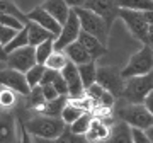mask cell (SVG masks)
Listing matches in <instances>:
<instances>
[{
	"mask_svg": "<svg viewBox=\"0 0 153 143\" xmlns=\"http://www.w3.org/2000/svg\"><path fill=\"white\" fill-rule=\"evenodd\" d=\"M24 126L34 138H46V140H56L66 130V124L61 118H49L44 114H36L29 118L27 121H24Z\"/></svg>",
	"mask_w": 153,
	"mask_h": 143,
	"instance_id": "obj_1",
	"label": "cell"
},
{
	"mask_svg": "<svg viewBox=\"0 0 153 143\" xmlns=\"http://www.w3.org/2000/svg\"><path fill=\"white\" fill-rule=\"evenodd\" d=\"M148 73H153V48L148 44H143L141 50L136 51L124 65V68L121 70V75L124 80H128L133 77H143Z\"/></svg>",
	"mask_w": 153,
	"mask_h": 143,
	"instance_id": "obj_2",
	"label": "cell"
},
{
	"mask_svg": "<svg viewBox=\"0 0 153 143\" xmlns=\"http://www.w3.org/2000/svg\"><path fill=\"white\" fill-rule=\"evenodd\" d=\"M150 92H153V73L133 77L126 80L121 101H124L126 104H143Z\"/></svg>",
	"mask_w": 153,
	"mask_h": 143,
	"instance_id": "obj_3",
	"label": "cell"
},
{
	"mask_svg": "<svg viewBox=\"0 0 153 143\" xmlns=\"http://www.w3.org/2000/svg\"><path fill=\"white\" fill-rule=\"evenodd\" d=\"M117 119L124 121L131 128L146 131L150 126H153V116L143 104H126L117 109Z\"/></svg>",
	"mask_w": 153,
	"mask_h": 143,
	"instance_id": "obj_4",
	"label": "cell"
},
{
	"mask_svg": "<svg viewBox=\"0 0 153 143\" xmlns=\"http://www.w3.org/2000/svg\"><path fill=\"white\" fill-rule=\"evenodd\" d=\"M73 10H75V14L78 16V19H80L82 31L95 36L99 41H102V43L107 46L109 31H111V28L107 26V22H105L102 17H99L97 14L87 10V9H83V7H78V9H73Z\"/></svg>",
	"mask_w": 153,
	"mask_h": 143,
	"instance_id": "obj_5",
	"label": "cell"
},
{
	"mask_svg": "<svg viewBox=\"0 0 153 143\" xmlns=\"http://www.w3.org/2000/svg\"><path fill=\"white\" fill-rule=\"evenodd\" d=\"M97 83L100 87L111 92L116 99H123L126 80L121 75V70L114 66H99L97 70Z\"/></svg>",
	"mask_w": 153,
	"mask_h": 143,
	"instance_id": "obj_6",
	"label": "cell"
},
{
	"mask_svg": "<svg viewBox=\"0 0 153 143\" xmlns=\"http://www.w3.org/2000/svg\"><path fill=\"white\" fill-rule=\"evenodd\" d=\"M119 19L126 24V28L129 29V33L141 41L143 44H146V36H148V22L143 16V12L136 10H128V9H119Z\"/></svg>",
	"mask_w": 153,
	"mask_h": 143,
	"instance_id": "obj_7",
	"label": "cell"
},
{
	"mask_svg": "<svg viewBox=\"0 0 153 143\" xmlns=\"http://www.w3.org/2000/svg\"><path fill=\"white\" fill-rule=\"evenodd\" d=\"M82 33V26H80V19L75 14V10L71 9V14L68 17V21L61 26V33L58 34V38L55 39V50L56 51H65L71 43L78 41V36Z\"/></svg>",
	"mask_w": 153,
	"mask_h": 143,
	"instance_id": "obj_8",
	"label": "cell"
},
{
	"mask_svg": "<svg viewBox=\"0 0 153 143\" xmlns=\"http://www.w3.org/2000/svg\"><path fill=\"white\" fill-rule=\"evenodd\" d=\"M34 65H38V60H36V48L34 46H26V48H21V50L14 51L7 56L5 66L12 68V70H17L21 73H27Z\"/></svg>",
	"mask_w": 153,
	"mask_h": 143,
	"instance_id": "obj_9",
	"label": "cell"
},
{
	"mask_svg": "<svg viewBox=\"0 0 153 143\" xmlns=\"http://www.w3.org/2000/svg\"><path fill=\"white\" fill-rule=\"evenodd\" d=\"M0 87L10 89L16 94H21L24 97H27L29 92H31V87H29L26 75L17 70H12L9 66L0 68Z\"/></svg>",
	"mask_w": 153,
	"mask_h": 143,
	"instance_id": "obj_10",
	"label": "cell"
},
{
	"mask_svg": "<svg viewBox=\"0 0 153 143\" xmlns=\"http://www.w3.org/2000/svg\"><path fill=\"white\" fill-rule=\"evenodd\" d=\"M83 9L97 14L102 17L107 26H112V22L119 17V7H117V0H87Z\"/></svg>",
	"mask_w": 153,
	"mask_h": 143,
	"instance_id": "obj_11",
	"label": "cell"
},
{
	"mask_svg": "<svg viewBox=\"0 0 153 143\" xmlns=\"http://www.w3.org/2000/svg\"><path fill=\"white\" fill-rule=\"evenodd\" d=\"M26 16H27V22H34V24H38V26L44 28L46 31H49V33L53 34V36H56V38H58V34L61 33V24L56 21V19L51 16L48 10H44L41 5L34 7L33 10H29Z\"/></svg>",
	"mask_w": 153,
	"mask_h": 143,
	"instance_id": "obj_12",
	"label": "cell"
},
{
	"mask_svg": "<svg viewBox=\"0 0 153 143\" xmlns=\"http://www.w3.org/2000/svg\"><path fill=\"white\" fill-rule=\"evenodd\" d=\"M61 75L68 83V92H70V99H80L85 95V87H83V82L80 78V73H78V66L73 65V63H68V65L61 70Z\"/></svg>",
	"mask_w": 153,
	"mask_h": 143,
	"instance_id": "obj_13",
	"label": "cell"
},
{
	"mask_svg": "<svg viewBox=\"0 0 153 143\" xmlns=\"http://www.w3.org/2000/svg\"><path fill=\"white\" fill-rule=\"evenodd\" d=\"M19 124L10 112H0V143H17Z\"/></svg>",
	"mask_w": 153,
	"mask_h": 143,
	"instance_id": "obj_14",
	"label": "cell"
},
{
	"mask_svg": "<svg viewBox=\"0 0 153 143\" xmlns=\"http://www.w3.org/2000/svg\"><path fill=\"white\" fill-rule=\"evenodd\" d=\"M78 43H80L83 48L88 51V55L92 56L94 61L99 60V58H102V56L107 53V46H105L102 41H99L95 36L85 33V31L80 33V36H78Z\"/></svg>",
	"mask_w": 153,
	"mask_h": 143,
	"instance_id": "obj_15",
	"label": "cell"
},
{
	"mask_svg": "<svg viewBox=\"0 0 153 143\" xmlns=\"http://www.w3.org/2000/svg\"><path fill=\"white\" fill-rule=\"evenodd\" d=\"M41 7H43L44 10H48L61 26L68 21V17L71 14V9L68 7V4H66L65 0H44L43 4H41Z\"/></svg>",
	"mask_w": 153,
	"mask_h": 143,
	"instance_id": "obj_16",
	"label": "cell"
},
{
	"mask_svg": "<svg viewBox=\"0 0 153 143\" xmlns=\"http://www.w3.org/2000/svg\"><path fill=\"white\" fill-rule=\"evenodd\" d=\"M111 124L104 123L102 119H94L92 126L88 130V133L85 135L87 143H99V142H107L111 136Z\"/></svg>",
	"mask_w": 153,
	"mask_h": 143,
	"instance_id": "obj_17",
	"label": "cell"
},
{
	"mask_svg": "<svg viewBox=\"0 0 153 143\" xmlns=\"http://www.w3.org/2000/svg\"><path fill=\"white\" fill-rule=\"evenodd\" d=\"M107 143H134L133 142V128L124 121H117L111 128V136Z\"/></svg>",
	"mask_w": 153,
	"mask_h": 143,
	"instance_id": "obj_18",
	"label": "cell"
},
{
	"mask_svg": "<svg viewBox=\"0 0 153 143\" xmlns=\"http://www.w3.org/2000/svg\"><path fill=\"white\" fill-rule=\"evenodd\" d=\"M26 31H27V38H29V46H34V48L49 41V39H56V36H53L49 31H46L44 28L34 24V22L26 24Z\"/></svg>",
	"mask_w": 153,
	"mask_h": 143,
	"instance_id": "obj_19",
	"label": "cell"
},
{
	"mask_svg": "<svg viewBox=\"0 0 153 143\" xmlns=\"http://www.w3.org/2000/svg\"><path fill=\"white\" fill-rule=\"evenodd\" d=\"M66 56H68V60L73 63V65L80 66V65H85V63H90L92 60V56L88 55V51L83 48L82 44L78 43V41H75V43H71L68 48L65 50Z\"/></svg>",
	"mask_w": 153,
	"mask_h": 143,
	"instance_id": "obj_20",
	"label": "cell"
},
{
	"mask_svg": "<svg viewBox=\"0 0 153 143\" xmlns=\"http://www.w3.org/2000/svg\"><path fill=\"white\" fill-rule=\"evenodd\" d=\"M68 101H70V97L60 95L58 99L46 102V104L38 111V114H44V116H49V118H61V112H63V109L66 107Z\"/></svg>",
	"mask_w": 153,
	"mask_h": 143,
	"instance_id": "obj_21",
	"label": "cell"
},
{
	"mask_svg": "<svg viewBox=\"0 0 153 143\" xmlns=\"http://www.w3.org/2000/svg\"><path fill=\"white\" fill-rule=\"evenodd\" d=\"M97 70H99V66L95 65V61H90V63H85V65L78 66V73H80V78H82L85 90L97 82Z\"/></svg>",
	"mask_w": 153,
	"mask_h": 143,
	"instance_id": "obj_22",
	"label": "cell"
},
{
	"mask_svg": "<svg viewBox=\"0 0 153 143\" xmlns=\"http://www.w3.org/2000/svg\"><path fill=\"white\" fill-rule=\"evenodd\" d=\"M94 119H95V118H94L92 112H83L73 124H70V130L75 133V135L85 136V135L88 133V130H90V126H92Z\"/></svg>",
	"mask_w": 153,
	"mask_h": 143,
	"instance_id": "obj_23",
	"label": "cell"
},
{
	"mask_svg": "<svg viewBox=\"0 0 153 143\" xmlns=\"http://www.w3.org/2000/svg\"><path fill=\"white\" fill-rule=\"evenodd\" d=\"M117 7L136 12H148L153 10V0H117Z\"/></svg>",
	"mask_w": 153,
	"mask_h": 143,
	"instance_id": "obj_24",
	"label": "cell"
},
{
	"mask_svg": "<svg viewBox=\"0 0 153 143\" xmlns=\"http://www.w3.org/2000/svg\"><path fill=\"white\" fill-rule=\"evenodd\" d=\"M44 104H46V99H44V95H43V87L41 85L33 87L31 92H29V95H27V109L38 112Z\"/></svg>",
	"mask_w": 153,
	"mask_h": 143,
	"instance_id": "obj_25",
	"label": "cell"
},
{
	"mask_svg": "<svg viewBox=\"0 0 153 143\" xmlns=\"http://www.w3.org/2000/svg\"><path fill=\"white\" fill-rule=\"evenodd\" d=\"M0 16H14L27 24V16L12 2V0H0Z\"/></svg>",
	"mask_w": 153,
	"mask_h": 143,
	"instance_id": "obj_26",
	"label": "cell"
},
{
	"mask_svg": "<svg viewBox=\"0 0 153 143\" xmlns=\"http://www.w3.org/2000/svg\"><path fill=\"white\" fill-rule=\"evenodd\" d=\"M70 63V60H68V56H66L65 51H56L48 58V61H46V68H51V70H56V72H61L63 68H65L66 65Z\"/></svg>",
	"mask_w": 153,
	"mask_h": 143,
	"instance_id": "obj_27",
	"label": "cell"
},
{
	"mask_svg": "<svg viewBox=\"0 0 153 143\" xmlns=\"http://www.w3.org/2000/svg\"><path fill=\"white\" fill-rule=\"evenodd\" d=\"M83 112H85V111H83L82 107H78V106H75L71 101H68L66 107L63 109V112H61V119H63V123H65L66 126H70V124H73Z\"/></svg>",
	"mask_w": 153,
	"mask_h": 143,
	"instance_id": "obj_28",
	"label": "cell"
},
{
	"mask_svg": "<svg viewBox=\"0 0 153 143\" xmlns=\"http://www.w3.org/2000/svg\"><path fill=\"white\" fill-rule=\"evenodd\" d=\"M16 92L7 87H0V112H9L16 106Z\"/></svg>",
	"mask_w": 153,
	"mask_h": 143,
	"instance_id": "obj_29",
	"label": "cell"
},
{
	"mask_svg": "<svg viewBox=\"0 0 153 143\" xmlns=\"http://www.w3.org/2000/svg\"><path fill=\"white\" fill-rule=\"evenodd\" d=\"M53 53H55V39H49L46 43L36 46V60H38V65H46L48 58Z\"/></svg>",
	"mask_w": 153,
	"mask_h": 143,
	"instance_id": "obj_30",
	"label": "cell"
},
{
	"mask_svg": "<svg viewBox=\"0 0 153 143\" xmlns=\"http://www.w3.org/2000/svg\"><path fill=\"white\" fill-rule=\"evenodd\" d=\"M26 46H29V38H27V31H26V28H24L22 31H19L16 38L5 46V53H7V56H9L10 53L21 50V48H26Z\"/></svg>",
	"mask_w": 153,
	"mask_h": 143,
	"instance_id": "obj_31",
	"label": "cell"
},
{
	"mask_svg": "<svg viewBox=\"0 0 153 143\" xmlns=\"http://www.w3.org/2000/svg\"><path fill=\"white\" fill-rule=\"evenodd\" d=\"M44 72H46V66H44V65H34L33 68L26 73V78H27L29 87L33 89V87L41 85V80H43Z\"/></svg>",
	"mask_w": 153,
	"mask_h": 143,
	"instance_id": "obj_32",
	"label": "cell"
},
{
	"mask_svg": "<svg viewBox=\"0 0 153 143\" xmlns=\"http://www.w3.org/2000/svg\"><path fill=\"white\" fill-rule=\"evenodd\" d=\"M56 143H87V140H85V136L75 135L70 130V126H66V130L61 133V136L56 138Z\"/></svg>",
	"mask_w": 153,
	"mask_h": 143,
	"instance_id": "obj_33",
	"label": "cell"
},
{
	"mask_svg": "<svg viewBox=\"0 0 153 143\" xmlns=\"http://www.w3.org/2000/svg\"><path fill=\"white\" fill-rule=\"evenodd\" d=\"M0 24L10 29H16V31H22L26 28V22H22L21 19H17L14 16H0Z\"/></svg>",
	"mask_w": 153,
	"mask_h": 143,
	"instance_id": "obj_34",
	"label": "cell"
},
{
	"mask_svg": "<svg viewBox=\"0 0 153 143\" xmlns=\"http://www.w3.org/2000/svg\"><path fill=\"white\" fill-rule=\"evenodd\" d=\"M104 94H105V90L100 87L97 82L94 83L92 87H88L87 90H85V95L92 101L94 104H97V106H99V102H100V99H102V95H104Z\"/></svg>",
	"mask_w": 153,
	"mask_h": 143,
	"instance_id": "obj_35",
	"label": "cell"
},
{
	"mask_svg": "<svg viewBox=\"0 0 153 143\" xmlns=\"http://www.w3.org/2000/svg\"><path fill=\"white\" fill-rule=\"evenodd\" d=\"M17 33H19V31L10 29V28H7V26H2V24H0V43H2V46L5 48L7 44L17 36Z\"/></svg>",
	"mask_w": 153,
	"mask_h": 143,
	"instance_id": "obj_36",
	"label": "cell"
},
{
	"mask_svg": "<svg viewBox=\"0 0 153 143\" xmlns=\"http://www.w3.org/2000/svg\"><path fill=\"white\" fill-rule=\"evenodd\" d=\"M53 87L56 89V92L60 94V95H65V97H70V92H68V83H66V80L63 78V75H60L56 77V80L53 82Z\"/></svg>",
	"mask_w": 153,
	"mask_h": 143,
	"instance_id": "obj_37",
	"label": "cell"
},
{
	"mask_svg": "<svg viewBox=\"0 0 153 143\" xmlns=\"http://www.w3.org/2000/svg\"><path fill=\"white\" fill-rule=\"evenodd\" d=\"M17 124H19V133H21V143H34V136L26 130L24 121L22 119H17Z\"/></svg>",
	"mask_w": 153,
	"mask_h": 143,
	"instance_id": "obj_38",
	"label": "cell"
},
{
	"mask_svg": "<svg viewBox=\"0 0 153 143\" xmlns=\"http://www.w3.org/2000/svg\"><path fill=\"white\" fill-rule=\"evenodd\" d=\"M58 75H60V72L46 68V72H44V75H43V80H41V85H53V82L56 80Z\"/></svg>",
	"mask_w": 153,
	"mask_h": 143,
	"instance_id": "obj_39",
	"label": "cell"
},
{
	"mask_svg": "<svg viewBox=\"0 0 153 143\" xmlns=\"http://www.w3.org/2000/svg\"><path fill=\"white\" fill-rule=\"evenodd\" d=\"M41 87H43V95H44V99H46V102L55 101L60 97V94L56 92V89L53 85H41Z\"/></svg>",
	"mask_w": 153,
	"mask_h": 143,
	"instance_id": "obj_40",
	"label": "cell"
},
{
	"mask_svg": "<svg viewBox=\"0 0 153 143\" xmlns=\"http://www.w3.org/2000/svg\"><path fill=\"white\" fill-rule=\"evenodd\" d=\"M133 142L134 143H152L150 138L146 136V133L143 130H136V128H133Z\"/></svg>",
	"mask_w": 153,
	"mask_h": 143,
	"instance_id": "obj_41",
	"label": "cell"
},
{
	"mask_svg": "<svg viewBox=\"0 0 153 143\" xmlns=\"http://www.w3.org/2000/svg\"><path fill=\"white\" fill-rule=\"evenodd\" d=\"M70 9H78V7H83L87 0H65Z\"/></svg>",
	"mask_w": 153,
	"mask_h": 143,
	"instance_id": "obj_42",
	"label": "cell"
},
{
	"mask_svg": "<svg viewBox=\"0 0 153 143\" xmlns=\"http://www.w3.org/2000/svg\"><path fill=\"white\" fill-rule=\"evenodd\" d=\"M143 106H145V107H146V109L150 111V114L153 116V92H150V95H148L146 99H145Z\"/></svg>",
	"mask_w": 153,
	"mask_h": 143,
	"instance_id": "obj_43",
	"label": "cell"
},
{
	"mask_svg": "<svg viewBox=\"0 0 153 143\" xmlns=\"http://www.w3.org/2000/svg\"><path fill=\"white\" fill-rule=\"evenodd\" d=\"M146 44L153 48V26L148 28V36H146Z\"/></svg>",
	"mask_w": 153,
	"mask_h": 143,
	"instance_id": "obj_44",
	"label": "cell"
},
{
	"mask_svg": "<svg viewBox=\"0 0 153 143\" xmlns=\"http://www.w3.org/2000/svg\"><path fill=\"white\" fill-rule=\"evenodd\" d=\"M143 16L146 19L148 26H153V10H148V12H143Z\"/></svg>",
	"mask_w": 153,
	"mask_h": 143,
	"instance_id": "obj_45",
	"label": "cell"
},
{
	"mask_svg": "<svg viewBox=\"0 0 153 143\" xmlns=\"http://www.w3.org/2000/svg\"><path fill=\"white\" fill-rule=\"evenodd\" d=\"M0 61H2V63L7 61V53H5V48L2 46V43H0Z\"/></svg>",
	"mask_w": 153,
	"mask_h": 143,
	"instance_id": "obj_46",
	"label": "cell"
},
{
	"mask_svg": "<svg viewBox=\"0 0 153 143\" xmlns=\"http://www.w3.org/2000/svg\"><path fill=\"white\" fill-rule=\"evenodd\" d=\"M34 143H56V140H46V138H34Z\"/></svg>",
	"mask_w": 153,
	"mask_h": 143,
	"instance_id": "obj_47",
	"label": "cell"
},
{
	"mask_svg": "<svg viewBox=\"0 0 153 143\" xmlns=\"http://www.w3.org/2000/svg\"><path fill=\"white\" fill-rule=\"evenodd\" d=\"M145 133H146V136L150 138V142L153 143V126H150V128H148V130H146Z\"/></svg>",
	"mask_w": 153,
	"mask_h": 143,
	"instance_id": "obj_48",
	"label": "cell"
},
{
	"mask_svg": "<svg viewBox=\"0 0 153 143\" xmlns=\"http://www.w3.org/2000/svg\"><path fill=\"white\" fill-rule=\"evenodd\" d=\"M0 65H2V61H0Z\"/></svg>",
	"mask_w": 153,
	"mask_h": 143,
	"instance_id": "obj_49",
	"label": "cell"
}]
</instances>
